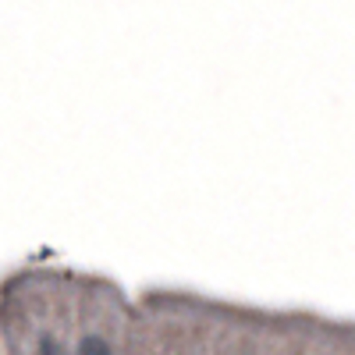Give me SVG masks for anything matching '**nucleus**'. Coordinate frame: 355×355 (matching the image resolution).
<instances>
[{"label":"nucleus","instance_id":"1","mask_svg":"<svg viewBox=\"0 0 355 355\" xmlns=\"http://www.w3.org/2000/svg\"><path fill=\"white\" fill-rule=\"evenodd\" d=\"M78 355H110V348H107L103 338H93V334H89V338L78 341Z\"/></svg>","mask_w":355,"mask_h":355},{"label":"nucleus","instance_id":"2","mask_svg":"<svg viewBox=\"0 0 355 355\" xmlns=\"http://www.w3.org/2000/svg\"><path fill=\"white\" fill-rule=\"evenodd\" d=\"M40 355H64V352L57 348L53 341H43V345H40Z\"/></svg>","mask_w":355,"mask_h":355}]
</instances>
